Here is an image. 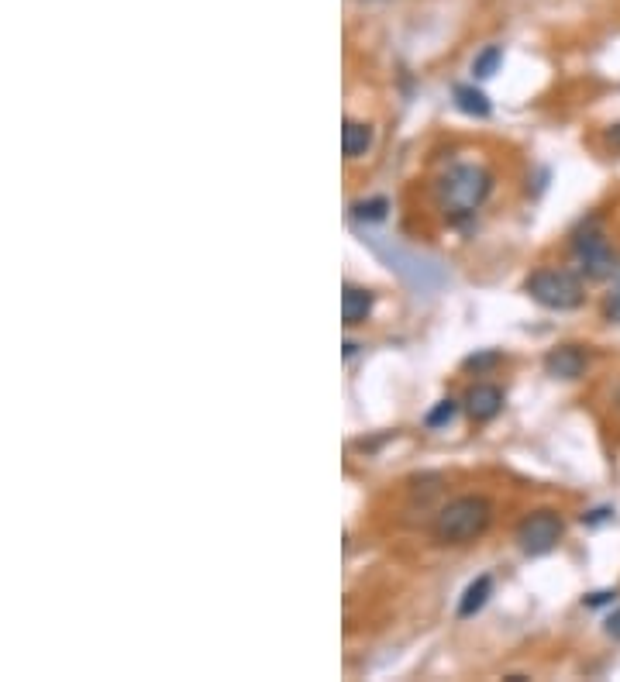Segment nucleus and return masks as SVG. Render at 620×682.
<instances>
[{"label": "nucleus", "mask_w": 620, "mask_h": 682, "mask_svg": "<svg viewBox=\"0 0 620 682\" xmlns=\"http://www.w3.org/2000/svg\"><path fill=\"white\" fill-rule=\"evenodd\" d=\"M500 62H503V49L500 45H490V49L479 52L476 62H472V73H476V80H490L496 69H500Z\"/></svg>", "instance_id": "obj_12"}, {"label": "nucleus", "mask_w": 620, "mask_h": 682, "mask_svg": "<svg viewBox=\"0 0 620 682\" xmlns=\"http://www.w3.org/2000/svg\"><path fill=\"white\" fill-rule=\"evenodd\" d=\"M490 190L493 176L483 166L462 162V166L448 169V176L441 180V204L452 214H476L483 207V200L490 197Z\"/></svg>", "instance_id": "obj_2"}, {"label": "nucleus", "mask_w": 620, "mask_h": 682, "mask_svg": "<svg viewBox=\"0 0 620 682\" xmlns=\"http://www.w3.org/2000/svg\"><path fill=\"white\" fill-rule=\"evenodd\" d=\"M614 596L617 593H610V589H607V593H593V596H586V607H603V603H610Z\"/></svg>", "instance_id": "obj_16"}, {"label": "nucleus", "mask_w": 620, "mask_h": 682, "mask_svg": "<svg viewBox=\"0 0 620 682\" xmlns=\"http://www.w3.org/2000/svg\"><path fill=\"white\" fill-rule=\"evenodd\" d=\"M455 97V107H459L462 114H469V118H490V97H486L479 87H472V83H459V87L452 90Z\"/></svg>", "instance_id": "obj_9"}, {"label": "nucleus", "mask_w": 620, "mask_h": 682, "mask_svg": "<svg viewBox=\"0 0 620 682\" xmlns=\"http://www.w3.org/2000/svg\"><path fill=\"white\" fill-rule=\"evenodd\" d=\"M372 145V128L362 121H345V128H341V152H345V159H359V155H366Z\"/></svg>", "instance_id": "obj_10"}, {"label": "nucleus", "mask_w": 620, "mask_h": 682, "mask_svg": "<svg viewBox=\"0 0 620 682\" xmlns=\"http://www.w3.org/2000/svg\"><path fill=\"white\" fill-rule=\"evenodd\" d=\"M386 211H390V200H386V197L359 200V204L352 207V214L359 217V221H383Z\"/></svg>", "instance_id": "obj_13"}, {"label": "nucleus", "mask_w": 620, "mask_h": 682, "mask_svg": "<svg viewBox=\"0 0 620 682\" xmlns=\"http://www.w3.org/2000/svg\"><path fill=\"white\" fill-rule=\"evenodd\" d=\"M490 593H493V579L490 576H479L476 583H469V589L462 593V603H459V617H476L479 610L486 607Z\"/></svg>", "instance_id": "obj_11"}, {"label": "nucleus", "mask_w": 620, "mask_h": 682, "mask_svg": "<svg viewBox=\"0 0 620 682\" xmlns=\"http://www.w3.org/2000/svg\"><path fill=\"white\" fill-rule=\"evenodd\" d=\"M607 317L610 321H620V283L614 286V297H610V304H607Z\"/></svg>", "instance_id": "obj_15"}, {"label": "nucleus", "mask_w": 620, "mask_h": 682, "mask_svg": "<svg viewBox=\"0 0 620 682\" xmlns=\"http://www.w3.org/2000/svg\"><path fill=\"white\" fill-rule=\"evenodd\" d=\"M565 524L555 510H538V514H527L517 524V545L524 555H548L552 548L562 541Z\"/></svg>", "instance_id": "obj_5"}, {"label": "nucleus", "mask_w": 620, "mask_h": 682, "mask_svg": "<svg viewBox=\"0 0 620 682\" xmlns=\"http://www.w3.org/2000/svg\"><path fill=\"white\" fill-rule=\"evenodd\" d=\"M607 634L620 641V610H614V614L607 617Z\"/></svg>", "instance_id": "obj_17"}, {"label": "nucleus", "mask_w": 620, "mask_h": 682, "mask_svg": "<svg viewBox=\"0 0 620 682\" xmlns=\"http://www.w3.org/2000/svg\"><path fill=\"white\" fill-rule=\"evenodd\" d=\"M572 259H576V269L589 279H610L617 273V252L600 231H583V235L572 238Z\"/></svg>", "instance_id": "obj_4"}, {"label": "nucleus", "mask_w": 620, "mask_h": 682, "mask_svg": "<svg viewBox=\"0 0 620 682\" xmlns=\"http://www.w3.org/2000/svg\"><path fill=\"white\" fill-rule=\"evenodd\" d=\"M610 145H614V149H620V124H614V128H610Z\"/></svg>", "instance_id": "obj_18"}, {"label": "nucleus", "mask_w": 620, "mask_h": 682, "mask_svg": "<svg viewBox=\"0 0 620 682\" xmlns=\"http://www.w3.org/2000/svg\"><path fill=\"white\" fill-rule=\"evenodd\" d=\"M490 521H493L490 500H483V496H459V500L445 503L438 510L431 534L441 545H469V541H476L490 527Z\"/></svg>", "instance_id": "obj_1"}, {"label": "nucleus", "mask_w": 620, "mask_h": 682, "mask_svg": "<svg viewBox=\"0 0 620 682\" xmlns=\"http://www.w3.org/2000/svg\"><path fill=\"white\" fill-rule=\"evenodd\" d=\"M589 366V355L579 345H558L545 355V372L555 379H579Z\"/></svg>", "instance_id": "obj_6"}, {"label": "nucleus", "mask_w": 620, "mask_h": 682, "mask_svg": "<svg viewBox=\"0 0 620 682\" xmlns=\"http://www.w3.org/2000/svg\"><path fill=\"white\" fill-rule=\"evenodd\" d=\"M465 407H469L472 421H493L496 414L503 410V393L500 386L493 383H476L465 397Z\"/></svg>", "instance_id": "obj_7"}, {"label": "nucleus", "mask_w": 620, "mask_h": 682, "mask_svg": "<svg viewBox=\"0 0 620 682\" xmlns=\"http://www.w3.org/2000/svg\"><path fill=\"white\" fill-rule=\"evenodd\" d=\"M527 297L548 310H576L583 307V283L569 269H538L524 283Z\"/></svg>", "instance_id": "obj_3"}, {"label": "nucleus", "mask_w": 620, "mask_h": 682, "mask_svg": "<svg viewBox=\"0 0 620 682\" xmlns=\"http://www.w3.org/2000/svg\"><path fill=\"white\" fill-rule=\"evenodd\" d=\"M455 414H459V403L455 400H441L438 407L428 414V428H445V424L455 421Z\"/></svg>", "instance_id": "obj_14"}, {"label": "nucleus", "mask_w": 620, "mask_h": 682, "mask_svg": "<svg viewBox=\"0 0 620 682\" xmlns=\"http://www.w3.org/2000/svg\"><path fill=\"white\" fill-rule=\"evenodd\" d=\"M372 307H376V297H372L369 290H362V286H345V293H341V321H345L348 328L366 324Z\"/></svg>", "instance_id": "obj_8"}]
</instances>
